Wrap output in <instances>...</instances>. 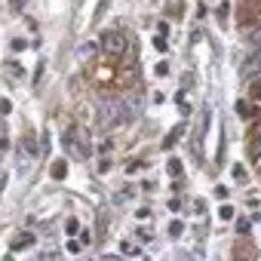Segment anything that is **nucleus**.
<instances>
[{"label":"nucleus","instance_id":"4be33fe9","mask_svg":"<svg viewBox=\"0 0 261 261\" xmlns=\"http://www.w3.org/2000/svg\"><path fill=\"white\" fill-rule=\"evenodd\" d=\"M252 43H255V46H261V31H255V34H252Z\"/></svg>","mask_w":261,"mask_h":261},{"label":"nucleus","instance_id":"dca6fc26","mask_svg":"<svg viewBox=\"0 0 261 261\" xmlns=\"http://www.w3.org/2000/svg\"><path fill=\"white\" fill-rule=\"evenodd\" d=\"M123 252H126V255H136V252H139V246H133V243H123Z\"/></svg>","mask_w":261,"mask_h":261},{"label":"nucleus","instance_id":"2eb2a0df","mask_svg":"<svg viewBox=\"0 0 261 261\" xmlns=\"http://www.w3.org/2000/svg\"><path fill=\"white\" fill-rule=\"evenodd\" d=\"M215 197H218V200H227V188H224V185H218V188H215Z\"/></svg>","mask_w":261,"mask_h":261},{"label":"nucleus","instance_id":"aec40b11","mask_svg":"<svg viewBox=\"0 0 261 261\" xmlns=\"http://www.w3.org/2000/svg\"><path fill=\"white\" fill-rule=\"evenodd\" d=\"M233 178H246V169L243 166H233Z\"/></svg>","mask_w":261,"mask_h":261},{"label":"nucleus","instance_id":"6e6552de","mask_svg":"<svg viewBox=\"0 0 261 261\" xmlns=\"http://www.w3.org/2000/svg\"><path fill=\"white\" fill-rule=\"evenodd\" d=\"M181 133H185V126H175L172 133H169V139H166V148H172V145L178 142V136H181Z\"/></svg>","mask_w":261,"mask_h":261},{"label":"nucleus","instance_id":"4468645a","mask_svg":"<svg viewBox=\"0 0 261 261\" xmlns=\"http://www.w3.org/2000/svg\"><path fill=\"white\" fill-rule=\"evenodd\" d=\"M237 114H240V117H249V105H246V101H237Z\"/></svg>","mask_w":261,"mask_h":261},{"label":"nucleus","instance_id":"9b49d317","mask_svg":"<svg viewBox=\"0 0 261 261\" xmlns=\"http://www.w3.org/2000/svg\"><path fill=\"white\" fill-rule=\"evenodd\" d=\"M154 46H157V49H160V53H166V49H169V43H166V37H163V34H160V37H157V40H154Z\"/></svg>","mask_w":261,"mask_h":261},{"label":"nucleus","instance_id":"f3484780","mask_svg":"<svg viewBox=\"0 0 261 261\" xmlns=\"http://www.w3.org/2000/svg\"><path fill=\"white\" fill-rule=\"evenodd\" d=\"M13 49H16V53H22V49H25V40H22V37H16V40H13Z\"/></svg>","mask_w":261,"mask_h":261},{"label":"nucleus","instance_id":"7ed1b4c3","mask_svg":"<svg viewBox=\"0 0 261 261\" xmlns=\"http://www.w3.org/2000/svg\"><path fill=\"white\" fill-rule=\"evenodd\" d=\"M258 74H261V49H258L246 65H243V77H249V80H252V77H258Z\"/></svg>","mask_w":261,"mask_h":261},{"label":"nucleus","instance_id":"9d476101","mask_svg":"<svg viewBox=\"0 0 261 261\" xmlns=\"http://www.w3.org/2000/svg\"><path fill=\"white\" fill-rule=\"evenodd\" d=\"M181 230H185L181 221H169V237H181Z\"/></svg>","mask_w":261,"mask_h":261},{"label":"nucleus","instance_id":"412c9836","mask_svg":"<svg viewBox=\"0 0 261 261\" xmlns=\"http://www.w3.org/2000/svg\"><path fill=\"white\" fill-rule=\"evenodd\" d=\"M10 108H13V105H10L7 98H0V111H4V114H10Z\"/></svg>","mask_w":261,"mask_h":261},{"label":"nucleus","instance_id":"0eeeda50","mask_svg":"<svg viewBox=\"0 0 261 261\" xmlns=\"http://www.w3.org/2000/svg\"><path fill=\"white\" fill-rule=\"evenodd\" d=\"M77 230H80V221H77V218H68V221H65V233H68V237H74Z\"/></svg>","mask_w":261,"mask_h":261},{"label":"nucleus","instance_id":"f257e3e1","mask_svg":"<svg viewBox=\"0 0 261 261\" xmlns=\"http://www.w3.org/2000/svg\"><path fill=\"white\" fill-rule=\"evenodd\" d=\"M123 114H126V108H123L120 98H101L98 101V126L111 129V126H117L123 120Z\"/></svg>","mask_w":261,"mask_h":261},{"label":"nucleus","instance_id":"ddd939ff","mask_svg":"<svg viewBox=\"0 0 261 261\" xmlns=\"http://www.w3.org/2000/svg\"><path fill=\"white\" fill-rule=\"evenodd\" d=\"M80 249H83V243H77V240H68V252H71V255H77Z\"/></svg>","mask_w":261,"mask_h":261},{"label":"nucleus","instance_id":"1a4fd4ad","mask_svg":"<svg viewBox=\"0 0 261 261\" xmlns=\"http://www.w3.org/2000/svg\"><path fill=\"white\" fill-rule=\"evenodd\" d=\"M166 169H169V175H172V178H178V175H181V160H169V166H166Z\"/></svg>","mask_w":261,"mask_h":261},{"label":"nucleus","instance_id":"f03ea898","mask_svg":"<svg viewBox=\"0 0 261 261\" xmlns=\"http://www.w3.org/2000/svg\"><path fill=\"white\" fill-rule=\"evenodd\" d=\"M126 46H129V40H126V34H120V31H108V34L101 37V49L111 53V56L126 53Z\"/></svg>","mask_w":261,"mask_h":261},{"label":"nucleus","instance_id":"20e7f679","mask_svg":"<svg viewBox=\"0 0 261 261\" xmlns=\"http://www.w3.org/2000/svg\"><path fill=\"white\" fill-rule=\"evenodd\" d=\"M34 243H37V237H34V233H19V240H13V246H10V249H13V252H22V249H31Z\"/></svg>","mask_w":261,"mask_h":261},{"label":"nucleus","instance_id":"5701e85b","mask_svg":"<svg viewBox=\"0 0 261 261\" xmlns=\"http://www.w3.org/2000/svg\"><path fill=\"white\" fill-rule=\"evenodd\" d=\"M25 4H28V0H13V7H16V10H22Z\"/></svg>","mask_w":261,"mask_h":261},{"label":"nucleus","instance_id":"b1692460","mask_svg":"<svg viewBox=\"0 0 261 261\" xmlns=\"http://www.w3.org/2000/svg\"><path fill=\"white\" fill-rule=\"evenodd\" d=\"M0 191H4V178H0Z\"/></svg>","mask_w":261,"mask_h":261},{"label":"nucleus","instance_id":"a211bd4d","mask_svg":"<svg viewBox=\"0 0 261 261\" xmlns=\"http://www.w3.org/2000/svg\"><path fill=\"white\" fill-rule=\"evenodd\" d=\"M157 74H160V77H163V74H169V65H166V62H160V65H157Z\"/></svg>","mask_w":261,"mask_h":261},{"label":"nucleus","instance_id":"39448f33","mask_svg":"<svg viewBox=\"0 0 261 261\" xmlns=\"http://www.w3.org/2000/svg\"><path fill=\"white\" fill-rule=\"evenodd\" d=\"M65 175H68V163H65V160H59V163L53 166V178H56V181H62Z\"/></svg>","mask_w":261,"mask_h":261},{"label":"nucleus","instance_id":"423d86ee","mask_svg":"<svg viewBox=\"0 0 261 261\" xmlns=\"http://www.w3.org/2000/svg\"><path fill=\"white\" fill-rule=\"evenodd\" d=\"M123 108H129V111H136V114H139V111H142V98H139V95L126 98V101H123Z\"/></svg>","mask_w":261,"mask_h":261},{"label":"nucleus","instance_id":"f8f14e48","mask_svg":"<svg viewBox=\"0 0 261 261\" xmlns=\"http://www.w3.org/2000/svg\"><path fill=\"white\" fill-rule=\"evenodd\" d=\"M218 215H221L224 221H230V218H233V206H221V212H218Z\"/></svg>","mask_w":261,"mask_h":261},{"label":"nucleus","instance_id":"6ab92c4d","mask_svg":"<svg viewBox=\"0 0 261 261\" xmlns=\"http://www.w3.org/2000/svg\"><path fill=\"white\" fill-rule=\"evenodd\" d=\"M49 148H53V142H49V133H43V151L49 154Z\"/></svg>","mask_w":261,"mask_h":261}]
</instances>
